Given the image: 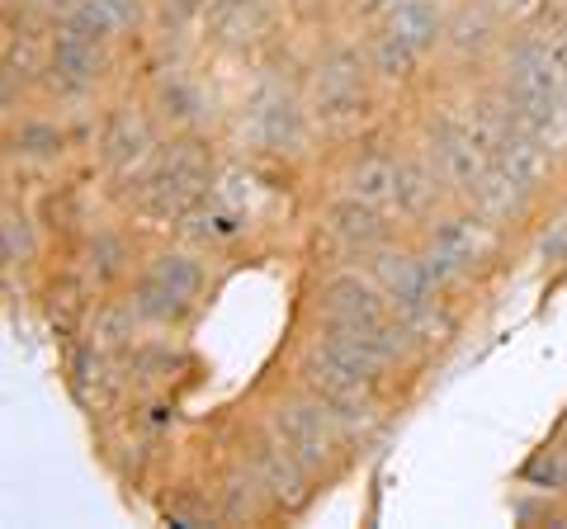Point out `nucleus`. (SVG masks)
I'll return each instance as SVG.
<instances>
[{
	"mask_svg": "<svg viewBox=\"0 0 567 529\" xmlns=\"http://www.w3.org/2000/svg\"><path fill=\"white\" fill-rule=\"evenodd\" d=\"M322 317L327 322H341V326H369V322H383L388 312V298L374 284V274H331L322 284Z\"/></svg>",
	"mask_w": 567,
	"mask_h": 529,
	"instance_id": "6e6552de",
	"label": "nucleus"
},
{
	"mask_svg": "<svg viewBox=\"0 0 567 529\" xmlns=\"http://www.w3.org/2000/svg\"><path fill=\"white\" fill-rule=\"evenodd\" d=\"M251 473H256L260 491H270L275 501H298V497H303V487H308L312 468L270 431V435L251 439Z\"/></svg>",
	"mask_w": 567,
	"mask_h": 529,
	"instance_id": "9d476101",
	"label": "nucleus"
},
{
	"mask_svg": "<svg viewBox=\"0 0 567 529\" xmlns=\"http://www.w3.org/2000/svg\"><path fill=\"white\" fill-rule=\"evenodd\" d=\"M388 237V222H383V208L364 204V199H346L327 214V241L336 246L341 256H374Z\"/></svg>",
	"mask_w": 567,
	"mask_h": 529,
	"instance_id": "f8f14e48",
	"label": "nucleus"
},
{
	"mask_svg": "<svg viewBox=\"0 0 567 529\" xmlns=\"http://www.w3.org/2000/svg\"><path fill=\"white\" fill-rule=\"evenodd\" d=\"M48 72L52 81H58V91H91V85L100 81L104 72V43L85 39V33L58 24V39H52V58H48Z\"/></svg>",
	"mask_w": 567,
	"mask_h": 529,
	"instance_id": "9b49d317",
	"label": "nucleus"
},
{
	"mask_svg": "<svg viewBox=\"0 0 567 529\" xmlns=\"http://www.w3.org/2000/svg\"><path fill=\"white\" fill-rule=\"evenodd\" d=\"M147 147H152L147 118L133 114V110H118L110 118V128H104V162H110L114 170H133L142 162H152Z\"/></svg>",
	"mask_w": 567,
	"mask_h": 529,
	"instance_id": "2eb2a0df",
	"label": "nucleus"
},
{
	"mask_svg": "<svg viewBox=\"0 0 567 529\" xmlns=\"http://www.w3.org/2000/svg\"><path fill=\"white\" fill-rule=\"evenodd\" d=\"M450 14L440 0H406L374 14V43H369V66L388 81L412 76L431 52L445 43Z\"/></svg>",
	"mask_w": 567,
	"mask_h": 529,
	"instance_id": "f257e3e1",
	"label": "nucleus"
},
{
	"mask_svg": "<svg viewBox=\"0 0 567 529\" xmlns=\"http://www.w3.org/2000/svg\"><path fill=\"white\" fill-rule=\"evenodd\" d=\"M374 72L360 52L350 48H336L317 62V76H312V104L322 118H346V114H360L364 110V76Z\"/></svg>",
	"mask_w": 567,
	"mask_h": 529,
	"instance_id": "0eeeda50",
	"label": "nucleus"
},
{
	"mask_svg": "<svg viewBox=\"0 0 567 529\" xmlns=\"http://www.w3.org/2000/svg\"><path fill=\"white\" fill-rule=\"evenodd\" d=\"M336 412L327 407V402H284V407H275V421L270 431L289 445L298 458H303L308 468H322L336 458V445H341V435H336Z\"/></svg>",
	"mask_w": 567,
	"mask_h": 529,
	"instance_id": "39448f33",
	"label": "nucleus"
},
{
	"mask_svg": "<svg viewBox=\"0 0 567 529\" xmlns=\"http://www.w3.org/2000/svg\"><path fill=\"white\" fill-rule=\"evenodd\" d=\"M374 284L383 289L388 298V308H393V317H416L435 303V274H431V264H425V256H412V251H388V246H379L374 256Z\"/></svg>",
	"mask_w": 567,
	"mask_h": 529,
	"instance_id": "423d86ee",
	"label": "nucleus"
},
{
	"mask_svg": "<svg viewBox=\"0 0 567 529\" xmlns=\"http://www.w3.org/2000/svg\"><path fill=\"white\" fill-rule=\"evenodd\" d=\"M492 232H487V214L473 218V214H454V218H440L431 227V241H425V264H431L435 284H450V279H464L477 260L487 256Z\"/></svg>",
	"mask_w": 567,
	"mask_h": 529,
	"instance_id": "20e7f679",
	"label": "nucleus"
},
{
	"mask_svg": "<svg viewBox=\"0 0 567 529\" xmlns=\"http://www.w3.org/2000/svg\"><path fill=\"white\" fill-rule=\"evenodd\" d=\"M162 114L171 123H181V128H194L204 118V91L189 76H171L162 85Z\"/></svg>",
	"mask_w": 567,
	"mask_h": 529,
	"instance_id": "f3484780",
	"label": "nucleus"
},
{
	"mask_svg": "<svg viewBox=\"0 0 567 529\" xmlns=\"http://www.w3.org/2000/svg\"><path fill=\"white\" fill-rule=\"evenodd\" d=\"M208 180H213L208 152L199 143H175L166 152H156L147 170L137 175V204L152 218H185L208 194Z\"/></svg>",
	"mask_w": 567,
	"mask_h": 529,
	"instance_id": "f03ea898",
	"label": "nucleus"
},
{
	"mask_svg": "<svg viewBox=\"0 0 567 529\" xmlns=\"http://www.w3.org/2000/svg\"><path fill=\"white\" fill-rule=\"evenodd\" d=\"M246 128H251L260 152H293L308 133V118H303V110H298L293 95L265 91V95H256L251 114H246Z\"/></svg>",
	"mask_w": 567,
	"mask_h": 529,
	"instance_id": "1a4fd4ad",
	"label": "nucleus"
},
{
	"mask_svg": "<svg viewBox=\"0 0 567 529\" xmlns=\"http://www.w3.org/2000/svg\"><path fill=\"white\" fill-rule=\"evenodd\" d=\"M496 29H502V14L487 10L483 0H464V6L450 14V24H445V43L468 58V52H483L496 39Z\"/></svg>",
	"mask_w": 567,
	"mask_h": 529,
	"instance_id": "dca6fc26",
	"label": "nucleus"
},
{
	"mask_svg": "<svg viewBox=\"0 0 567 529\" xmlns=\"http://www.w3.org/2000/svg\"><path fill=\"white\" fill-rule=\"evenodd\" d=\"M483 6L502 14V24H535L548 10V0H483Z\"/></svg>",
	"mask_w": 567,
	"mask_h": 529,
	"instance_id": "6ab92c4d",
	"label": "nucleus"
},
{
	"mask_svg": "<svg viewBox=\"0 0 567 529\" xmlns=\"http://www.w3.org/2000/svg\"><path fill=\"white\" fill-rule=\"evenodd\" d=\"M33 256V237H29V218L24 214H6V260L10 264H20V260H29Z\"/></svg>",
	"mask_w": 567,
	"mask_h": 529,
	"instance_id": "a211bd4d",
	"label": "nucleus"
},
{
	"mask_svg": "<svg viewBox=\"0 0 567 529\" xmlns=\"http://www.w3.org/2000/svg\"><path fill=\"white\" fill-rule=\"evenodd\" d=\"M137 20H142V0H71L62 10V24L85 33V39H95V43L123 39Z\"/></svg>",
	"mask_w": 567,
	"mask_h": 529,
	"instance_id": "ddd939ff",
	"label": "nucleus"
},
{
	"mask_svg": "<svg viewBox=\"0 0 567 529\" xmlns=\"http://www.w3.org/2000/svg\"><path fill=\"white\" fill-rule=\"evenodd\" d=\"M199 293H204V264L189 251H162L152 256L147 274H142L133 308L147 322H181Z\"/></svg>",
	"mask_w": 567,
	"mask_h": 529,
	"instance_id": "7ed1b4c3",
	"label": "nucleus"
},
{
	"mask_svg": "<svg viewBox=\"0 0 567 529\" xmlns=\"http://www.w3.org/2000/svg\"><path fill=\"white\" fill-rule=\"evenodd\" d=\"M398 189H402V156L388 152H369L364 162H354L346 175V194L350 199H364L374 208H398Z\"/></svg>",
	"mask_w": 567,
	"mask_h": 529,
	"instance_id": "4468645a",
	"label": "nucleus"
},
{
	"mask_svg": "<svg viewBox=\"0 0 567 529\" xmlns=\"http://www.w3.org/2000/svg\"><path fill=\"white\" fill-rule=\"evenodd\" d=\"M388 6H406V0H369V14H379V10H388Z\"/></svg>",
	"mask_w": 567,
	"mask_h": 529,
	"instance_id": "aec40b11",
	"label": "nucleus"
}]
</instances>
